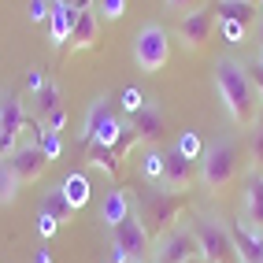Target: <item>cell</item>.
Returning <instances> with one entry per match:
<instances>
[{
    "label": "cell",
    "mask_w": 263,
    "mask_h": 263,
    "mask_svg": "<svg viewBox=\"0 0 263 263\" xmlns=\"http://www.w3.org/2000/svg\"><path fill=\"white\" fill-rule=\"evenodd\" d=\"M52 4H63V8H74V11H89V8H97V0H52Z\"/></svg>",
    "instance_id": "cell-38"
},
{
    "label": "cell",
    "mask_w": 263,
    "mask_h": 263,
    "mask_svg": "<svg viewBox=\"0 0 263 263\" xmlns=\"http://www.w3.org/2000/svg\"><path fill=\"white\" fill-rule=\"evenodd\" d=\"M45 212H48V215H56L60 222H67V219H71V215H74V208H71V204H67V197H63V193H60V189H52V193H48V197H45Z\"/></svg>",
    "instance_id": "cell-25"
},
{
    "label": "cell",
    "mask_w": 263,
    "mask_h": 263,
    "mask_svg": "<svg viewBox=\"0 0 263 263\" xmlns=\"http://www.w3.org/2000/svg\"><path fill=\"white\" fill-rule=\"evenodd\" d=\"M130 208H134V197L126 189H111L108 197H104V204H100V222L108 226V230H115V226L130 215Z\"/></svg>",
    "instance_id": "cell-17"
},
{
    "label": "cell",
    "mask_w": 263,
    "mask_h": 263,
    "mask_svg": "<svg viewBox=\"0 0 263 263\" xmlns=\"http://www.w3.org/2000/svg\"><path fill=\"white\" fill-rule=\"evenodd\" d=\"M141 178L148 182V185H160L163 182V148H148L145 152V160H141Z\"/></svg>",
    "instance_id": "cell-22"
},
{
    "label": "cell",
    "mask_w": 263,
    "mask_h": 263,
    "mask_svg": "<svg viewBox=\"0 0 263 263\" xmlns=\"http://www.w3.org/2000/svg\"><path fill=\"white\" fill-rule=\"evenodd\" d=\"M245 67H249V82H252L256 97H263V63H245Z\"/></svg>",
    "instance_id": "cell-35"
},
{
    "label": "cell",
    "mask_w": 263,
    "mask_h": 263,
    "mask_svg": "<svg viewBox=\"0 0 263 263\" xmlns=\"http://www.w3.org/2000/svg\"><path fill=\"white\" fill-rule=\"evenodd\" d=\"M189 226H193V234H197V241H200V259L204 263H237L230 222L212 219V215H197Z\"/></svg>",
    "instance_id": "cell-4"
},
{
    "label": "cell",
    "mask_w": 263,
    "mask_h": 263,
    "mask_svg": "<svg viewBox=\"0 0 263 263\" xmlns=\"http://www.w3.org/2000/svg\"><path fill=\"white\" fill-rule=\"evenodd\" d=\"M256 63H263V45H259V60H256Z\"/></svg>",
    "instance_id": "cell-42"
},
{
    "label": "cell",
    "mask_w": 263,
    "mask_h": 263,
    "mask_svg": "<svg viewBox=\"0 0 263 263\" xmlns=\"http://www.w3.org/2000/svg\"><path fill=\"white\" fill-rule=\"evenodd\" d=\"M33 145H37V148L48 156V163H52V160H60V152H63V141H60V134H52V130H41V137H37Z\"/></svg>",
    "instance_id": "cell-28"
},
{
    "label": "cell",
    "mask_w": 263,
    "mask_h": 263,
    "mask_svg": "<svg viewBox=\"0 0 263 263\" xmlns=\"http://www.w3.org/2000/svg\"><path fill=\"white\" fill-rule=\"evenodd\" d=\"M33 104H37V119L45 122L52 111H56V108H63V104H60V82H45V89L37 93V97H33Z\"/></svg>",
    "instance_id": "cell-21"
},
{
    "label": "cell",
    "mask_w": 263,
    "mask_h": 263,
    "mask_svg": "<svg viewBox=\"0 0 263 263\" xmlns=\"http://www.w3.org/2000/svg\"><path fill=\"white\" fill-rule=\"evenodd\" d=\"M230 237H234V249H237V263H263V234L256 226H249L245 219H234Z\"/></svg>",
    "instance_id": "cell-13"
},
{
    "label": "cell",
    "mask_w": 263,
    "mask_h": 263,
    "mask_svg": "<svg viewBox=\"0 0 263 263\" xmlns=\"http://www.w3.org/2000/svg\"><path fill=\"white\" fill-rule=\"evenodd\" d=\"M212 82H215V93L222 100L226 115H230L237 126L256 122V89H252V82H249V67H245L241 60H234V56L215 60Z\"/></svg>",
    "instance_id": "cell-1"
},
{
    "label": "cell",
    "mask_w": 263,
    "mask_h": 263,
    "mask_svg": "<svg viewBox=\"0 0 263 263\" xmlns=\"http://www.w3.org/2000/svg\"><path fill=\"white\" fill-rule=\"evenodd\" d=\"M252 4H256V8H259V0H252Z\"/></svg>",
    "instance_id": "cell-44"
},
{
    "label": "cell",
    "mask_w": 263,
    "mask_h": 263,
    "mask_svg": "<svg viewBox=\"0 0 263 263\" xmlns=\"http://www.w3.org/2000/svg\"><path fill=\"white\" fill-rule=\"evenodd\" d=\"M163 4H167V11L185 15V11H197V8H200V0H163Z\"/></svg>",
    "instance_id": "cell-37"
},
{
    "label": "cell",
    "mask_w": 263,
    "mask_h": 263,
    "mask_svg": "<svg viewBox=\"0 0 263 263\" xmlns=\"http://www.w3.org/2000/svg\"><path fill=\"white\" fill-rule=\"evenodd\" d=\"M215 8H197V11H185L178 19V41L185 52H204V45L212 41V30H215Z\"/></svg>",
    "instance_id": "cell-9"
},
{
    "label": "cell",
    "mask_w": 263,
    "mask_h": 263,
    "mask_svg": "<svg viewBox=\"0 0 263 263\" xmlns=\"http://www.w3.org/2000/svg\"><path fill=\"white\" fill-rule=\"evenodd\" d=\"M137 145H141V141H137V134H134V126H126V130L119 134V141H115L111 148H115V156H119V160H126V152H130V148H137Z\"/></svg>",
    "instance_id": "cell-31"
},
{
    "label": "cell",
    "mask_w": 263,
    "mask_h": 263,
    "mask_svg": "<svg viewBox=\"0 0 263 263\" xmlns=\"http://www.w3.org/2000/svg\"><path fill=\"white\" fill-rule=\"evenodd\" d=\"M78 23V11L74 8H63V4H52V19H48V45L52 48H67L71 45V30Z\"/></svg>",
    "instance_id": "cell-16"
},
{
    "label": "cell",
    "mask_w": 263,
    "mask_h": 263,
    "mask_svg": "<svg viewBox=\"0 0 263 263\" xmlns=\"http://www.w3.org/2000/svg\"><path fill=\"white\" fill-rule=\"evenodd\" d=\"M56 226H60V219L56 215H48V212H37V234L48 241L52 234H56Z\"/></svg>",
    "instance_id": "cell-34"
},
{
    "label": "cell",
    "mask_w": 263,
    "mask_h": 263,
    "mask_svg": "<svg viewBox=\"0 0 263 263\" xmlns=\"http://www.w3.org/2000/svg\"><path fill=\"white\" fill-rule=\"evenodd\" d=\"M234 174H237V141H234V137H222V141L204 148L197 178H200V185L208 193H222L226 185L234 182Z\"/></svg>",
    "instance_id": "cell-2"
},
{
    "label": "cell",
    "mask_w": 263,
    "mask_h": 263,
    "mask_svg": "<svg viewBox=\"0 0 263 263\" xmlns=\"http://www.w3.org/2000/svg\"><path fill=\"white\" fill-rule=\"evenodd\" d=\"M122 130H126V126L119 122V115H115V108H111V97H108V93H100V97L89 104V111H85V122H82V141H85V145H89V141L115 145Z\"/></svg>",
    "instance_id": "cell-7"
},
{
    "label": "cell",
    "mask_w": 263,
    "mask_h": 263,
    "mask_svg": "<svg viewBox=\"0 0 263 263\" xmlns=\"http://www.w3.org/2000/svg\"><path fill=\"white\" fill-rule=\"evenodd\" d=\"M97 11H100L104 23H119L130 11V0H97Z\"/></svg>",
    "instance_id": "cell-26"
},
{
    "label": "cell",
    "mask_w": 263,
    "mask_h": 263,
    "mask_svg": "<svg viewBox=\"0 0 263 263\" xmlns=\"http://www.w3.org/2000/svg\"><path fill=\"white\" fill-rule=\"evenodd\" d=\"M145 104H148V100L141 97V89H134V85H126V89H122V93H119V108H122V111H126L130 119H134L137 111H141V108H145Z\"/></svg>",
    "instance_id": "cell-27"
},
{
    "label": "cell",
    "mask_w": 263,
    "mask_h": 263,
    "mask_svg": "<svg viewBox=\"0 0 263 263\" xmlns=\"http://www.w3.org/2000/svg\"><path fill=\"white\" fill-rule=\"evenodd\" d=\"M33 263H52V256H48V249H37V252H33Z\"/></svg>",
    "instance_id": "cell-39"
},
{
    "label": "cell",
    "mask_w": 263,
    "mask_h": 263,
    "mask_svg": "<svg viewBox=\"0 0 263 263\" xmlns=\"http://www.w3.org/2000/svg\"><path fill=\"white\" fill-rule=\"evenodd\" d=\"M189 263H204V259H200V256H197V259H189Z\"/></svg>",
    "instance_id": "cell-43"
},
{
    "label": "cell",
    "mask_w": 263,
    "mask_h": 263,
    "mask_svg": "<svg viewBox=\"0 0 263 263\" xmlns=\"http://www.w3.org/2000/svg\"><path fill=\"white\" fill-rule=\"evenodd\" d=\"M26 15H30L33 26H41V23L48 26V19H52V0H30V11Z\"/></svg>",
    "instance_id": "cell-30"
},
{
    "label": "cell",
    "mask_w": 263,
    "mask_h": 263,
    "mask_svg": "<svg viewBox=\"0 0 263 263\" xmlns=\"http://www.w3.org/2000/svg\"><path fill=\"white\" fill-rule=\"evenodd\" d=\"M60 193L67 197V204H71L74 212H78V208H85V204H89V178H85L82 171L67 174V178H63V185H60Z\"/></svg>",
    "instance_id": "cell-20"
},
{
    "label": "cell",
    "mask_w": 263,
    "mask_h": 263,
    "mask_svg": "<svg viewBox=\"0 0 263 263\" xmlns=\"http://www.w3.org/2000/svg\"><path fill=\"white\" fill-rule=\"evenodd\" d=\"M134 208H137V215L145 219V226H152V234L160 237V234L171 230V226H178L174 219H178L182 208H185V193H167V189L152 185L134 200Z\"/></svg>",
    "instance_id": "cell-3"
},
{
    "label": "cell",
    "mask_w": 263,
    "mask_h": 263,
    "mask_svg": "<svg viewBox=\"0 0 263 263\" xmlns=\"http://www.w3.org/2000/svg\"><path fill=\"white\" fill-rule=\"evenodd\" d=\"M100 11L97 8H89V11H78V23H74V30H71V52H89V48H97V41H100Z\"/></svg>",
    "instance_id": "cell-15"
},
{
    "label": "cell",
    "mask_w": 263,
    "mask_h": 263,
    "mask_svg": "<svg viewBox=\"0 0 263 263\" xmlns=\"http://www.w3.org/2000/svg\"><path fill=\"white\" fill-rule=\"evenodd\" d=\"M85 163L93 171H104L108 178H119V156L111 145H100V141H89L85 145Z\"/></svg>",
    "instance_id": "cell-19"
},
{
    "label": "cell",
    "mask_w": 263,
    "mask_h": 263,
    "mask_svg": "<svg viewBox=\"0 0 263 263\" xmlns=\"http://www.w3.org/2000/svg\"><path fill=\"white\" fill-rule=\"evenodd\" d=\"M249 156H252V167L263 171V119H259V126L252 130V141H249Z\"/></svg>",
    "instance_id": "cell-32"
},
{
    "label": "cell",
    "mask_w": 263,
    "mask_h": 263,
    "mask_svg": "<svg viewBox=\"0 0 263 263\" xmlns=\"http://www.w3.org/2000/svg\"><path fill=\"white\" fill-rule=\"evenodd\" d=\"M241 212L249 226L263 230V171L259 167H249L241 178Z\"/></svg>",
    "instance_id": "cell-11"
},
{
    "label": "cell",
    "mask_w": 263,
    "mask_h": 263,
    "mask_svg": "<svg viewBox=\"0 0 263 263\" xmlns=\"http://www.w3.org/2000/svg\"><path fill=\"white\" fill-rule=\"evenodd\" d=\"M219 33H222V41L230 48H237V45H245V37H249V26H241V23H219Z\"/></svg>",
    "instance_id": "cell-29"
},
{
    "label": "cell",
    "mask_w": 263,
    "mask_h": 263,
    "mask_svg": "<svg viewBox=\"0 0 263 263\" xmlns=\"http://www.w3.org/2000/svg\"><path fill=\"white\" fill-rule=\"evenodd\" d=\"M63 122H67V108H56L48 119H45V130H52V134H60L63 130Z\"/></svg>",
    "instance_id": "cell-36"
},
{
    "label": "cell",
    "mask_w": 263,
    "mask_h": 263,
    "mask_svg": "<svg viewBox=\"0 0 263 263\" xmlns=\"http://www.w3.org/2000/svg\"><path fill=\"white\" fill-rule=\"evenodd\" d=\"M256 41L263 45V11H259V19H256Z\"/></svg>",
    "instance_id": "cell-40"
},
{
    "label": "cell",
    "mask_w": 263,
    "mask_h": 263,
    "mask_svg": "<svg viewBox=\"0 0 263 263\" xmlns=\"http://www.w3.org/2000/svg\"><path fill=\"white\" fill-rule=\"evenodd\" d=\"M19 178H15V171H11V163L8 160H0V208H8L15 197H19Z\"/></svg>",
    "instance_id": "cell-23"
},
{
    "label": "cell",
    "mask_w": 263,
    "mask_h": 263,
    "mask_svg": "<svg viewBox=\"0 0 263 263\" xmlns=\"http://www.w3.org/2000/svg\"><path fill=\"white\" fill-rule=\"evenodd\" d=\"M45 82H48L45 67H30V71H26V89H30V97H37V93L45 89Z\"/></svg>",
    "instance_id": "cell-33"
},
{
    "label": "cell",
    "mask_w": 263,
    "mask_h": 263,
    "mask_svg": "<svg viewBox=\"0 0 263 263\" xmlns=\"http://www.w3.org/2000/svg\"><path fill=\"white\" fill-rule=\"evenodd\" d=\"M197 256H200V241L193 234V226H182V222L160 234L152 245V263H189Z\"/></svg>",
    "instance_id": "cell-8"
},
{
    "label": "cell",
    "mask_w": 263,
    "mask_h": 263,
    "mask_svg": "<svg viewBox=\"0 0 263 263\" xmlns=\"http://www.w3.org/2000/svg\"><path fill=\"white\" fill-rule=\"evenodd\" d=\"M8 163H11V171H15V178H19L23 185H30V182H41V174L48 171V156L30 141V145H19V148L11 152Z\"/></svg>",
    "instance_id": "cell-12"
},
{
    "label": "cell",
    "mask_w": 263,
    "mask_h": 263,
    "mask_svg": "<svg viewBox=\"0 0 263 263\" xmlns=\"http://www.w3.org/2000/svg\"><path fill=\"white\" fill-rule=\"evenodd\" d=\"M215 15L219 23H241V26H252L259 19V8L252 0H215Z\"/></svg>",
    "instance_id": "cell-18"
},
{
    "label": "cell",
    "mask_w": 263,
    "mask_h": 263,
    "mask_svg": "<svg viewBox=\"0 0 263 263\" xmlns=\"http://www.w3.org/2000/svg\"><path fill=\"white\" fill-rule=\"evenodd\" d=\"M171 60V37H167V30L160 23H148L137 30V37H134V63H137V71H145V74H160L163 67Z\"/></svg>",
    "instance_id": "cell-5"
},
{
    "label": "cell",
    "mask_w": 263,
    "mask_h": 263,
    "mask_svg": "<svg viewBox=\"0 0 263 263\" xmlns=\"http://www.w3.org/2000/svg\"><path fill=\"white\" fill-rule=\"evenodd\" d=\"M193 182H197V167H193V160H185L178 148H167L163 152V182L156 189L185 193V189H193Z\"/></svg>",
    "instance_id": "cell-10"
},
{
    "label": "cell",
    "mask_w": 263,
    "mask_h": 263,
    "mask_svg": "<svg viewBox=\"0 0 263 263\" xmlns=\"http://www.w3.org/2000/svg\"><path fill=\"white\" fill-rule=\"evenodd\" d=\"M130 126H134V134H137V141H141V145H160L163 126H167V115H163L160 104H145V108L130 119Z\"/></svg>",
    "instance_id": "cell-14"
},
{
    "label": "cell",
    "mask_w": 263,
    "mask_h": 263,
    "mask_svg": "<svg viewBox=\"0 0 263 263\" xmlns=\"http://www.w3.org/2000/svg\"><path fill=\"white\" fill-rule=\"evenodd\" d=\"M111 249H119L130 263H145L152 256V230L137 215V208H130V215L111 230Z\"/></svg>",
    "instance_id": "cell-6"
},
{
    "label": "cell",
    "mask_w": 263,
    "mask_h": 263,
    "mask_svg": "<svg viewBox=\"0 0 263 263\" xmlns=\"http://www.w3.org/2000/svg\"><path fill=\"white\" fill-rule=\"evenodd\" d=\"M174 148H178L185 160H193V163H200V156H204V145H200V134H197V130H185Z\"/></svg>",
    "instance_id": "cell-24"
},
{
    "label": "cell",
    "mask_w": 263,
    "mask_h": 263,
    "mask_svg": "<svg viewBox=\"0 0 263 263\" xmlns=\"http://www.w3.org/2000/svg\"><path fill=\"white\" fill-rule=\"evenodd\" d=\"M259 11H263V0H259Z\"/></svg>",
    "instance_id": "cell-45"
},
{
    "label": "cell",
    "mask_w": 263,
    "mask_h": 263,
    "mask_svg": "<svg viewBox=\"0 0 263 263\" xmlns=\"http://www.w3.org/2000/svg\"><path fill=\"white\" fill-rule=\"evenodd\" d=\"M4 97H8V93H0V119H4Z\"/></svg>",
    "instance_id": "cell-41"
}]
</instances>
